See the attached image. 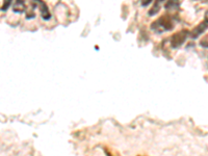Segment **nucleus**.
<instances>
[{"instance_id":"obj_5","label":"nucleus","mask_w":208,"mask_h":156,"mask_svg":"<svg viewBox=\"0 0 208 156\" xmlns=\"http://www.w3.org/2000/svg\"><path fill=\"white\" fill-rule=\"evenodd\" d=\"M25 9H26V5L24 3V0H16L15 4L13 5V11L15 13L21 14L25 11Z\"/></svg>"},{"instance_id":"obj_1","label":"nucleus","mask_w":208,"mask_h":156,"mask_svg":"<svg viewBox=\"0 0 208 156\" xmlns=\"http://www.w3.org/2000/svg\"><path fill=\"white\" fill-rule=\"evenodd\" d=\"M189 36V31L187 29H182V30L178 31L176 34H174L171 36L170 44L172 48H179L180 46H182L184 42L186 41L187 36Z\"/></svg>"},{"instance_id":"obj_6","label":"nucleus","mask_w":208,"mask_h":156,"mask_svg":"<svg viewBox=\"0 0 208 156\" xmlns=\"http://www.w3.org/2000/svg\"><path fill=\"white\" fill-rule=\"evenodd\" d=\"M180 1L179 0H169L168 2L166 3V9H175V7L179 6Z\"/></svg>"},{"instance_id":"obj_9","label":"nucleus","mask_w":208,"mask_h":156,"mask_svg":"<svg viewBox=\"0 0 208 156\" xmlns=\"http://www.w3.org/2000/svg\"><path fill=\"white\" fill-rule=\"evenodd\" d=\"M200 45H201L203 48H208V34L200 41Z\"/></svg>"},{"instance_id":"obj_4","label":"nucleus","mask_w":208,"mask_h":156,"mask_svg":"<svg viewBox=\"0 0 208 156\" xmlns=\"http://www.w3.org/2000/svg\"><path fill=\"white\" fill-rule=\"evenodd\" d=\"M160 25L161 29H164V30H171V29L174 27V24H173V21L172 19L170 18V16L168 15H164L162 16L159 20H157Z\"/></svg>"},{"instance_id":"obj_3","label":"nucleus","mask_w":208,"mask_h":156,"mask_svg":"<svg viewBox=\"0 0 208 156\" xmlns=\"http://www.w3.org/2000/svg\"><path fill=\"white\" fill-rule=\"evenodd\" d=\"M207 28H208V20L207 19H205V20L202 21L200 24H198L195 28L192 29V32L189 34L190 38L192 39H197L198 36H201V34H203L204 31H205Z\"/></svg>"},{"instance_id":"obj_8","label":"nucleus","mask_w":208,"mask_h":156,"mask_svg":"<svg viewBox=\"0 0 208 156\" xmlns=\"http://www.w3.org/2000/svg\"><path fill=\"white\" fill-rule=\"evenodd\" d=\"M11 3H13V0H3V4H2L1 9H2L3 11H7V9H9V6L11 5Z\"/></svg>"},{"instance_id":"obj_7","label":"nucleus","mask_w":208,"mask_h":156,"mask_svg":"<svg viewBox=\"0 0 208 156\" xmlns=\"http://www.w3.org/2000/svg\"><path fill=\"white\" fill-rule=\"evenodd\" d=\"M159 9H160V5H159V2H155L154 3V6L152 7V9L149 11V16H153V15H156L157 13L159 11Z\"/></svg>"},{"instance_id":"obj_2","label":"nucleus","mask_w":208,"mask_h":156,"mask_svg":"<svg viewBox=\"0 0 208 156\" xmlns=\"http://www.w3.org/2000/svg\"><path fill=\"white\" fill-rule=\"evenodd\" d=\"M31 4H32V7H39L41 11V15H42V18L44 20H49L51 15H50V11L48 9V6L43 0H32L31 1Z\"/></svg>"},{"instance_id":"obj_10","label":"nucleus","mask_w":208,"mask_h":156,"mask_svg":"<svg viewBox=\"0 0 208 156\" xmlns=\"http://www.w3.org/2000/svg\"><path fill=\"white\" fill-rule=\"evenodd\" d=\"M152 1L153 0H142V5H143V6H147V5L150 4Z\"/></svg>"},{"instance_id":"obj_11","label":"nucleus","mask_w":208,"mask_h":156,"mask_svg":"<svg viewBox=\"0 0 208 156\" xmlns=\"http://www.w3.org/2000/svg\"><path fill=\"white\" fill-rule=\"evenodd\" d=\"M156 1H157V2L160 3V2H162V1H164V0H156Z\"/></svg>"}]
</instances>
